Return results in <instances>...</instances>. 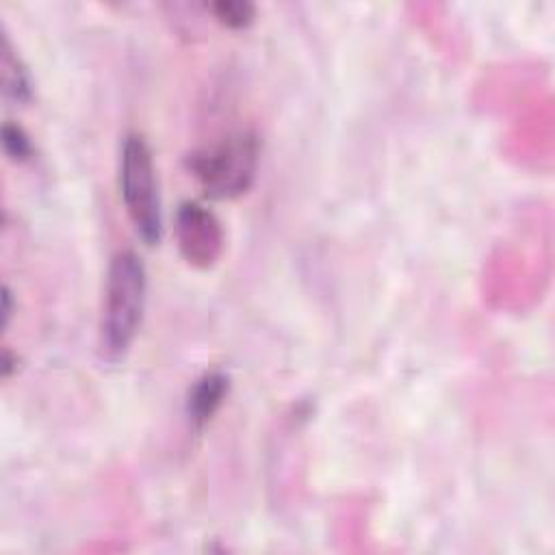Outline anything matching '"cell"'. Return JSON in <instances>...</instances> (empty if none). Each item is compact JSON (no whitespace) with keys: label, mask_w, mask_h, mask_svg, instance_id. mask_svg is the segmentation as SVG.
Here are the masks:
<instances>
[{"label":"cell","mask_w":555,"mask_h":555,"mask_svg":"<svg viewBox=\"0 0 555 555\" xmlns=\"http://www.w3.org/2000/svg\"><path fill=\"white\" fill-rule=\"evenodd\" d=\"M2 301H4V306H2L4 323H9V317H11V291H9V286H4V291H2Z\"/></svg>","instance_id":"obj_9"},{"label":"cell","mask_w":555,"mask_h":555,"mask_svg":"<svg viewBox=\"0 0 555 555\" xmlns=\"http://www.w3.org/2000/svg\"><path fill=\"white\" fill-rule=\"evenodd\" d=\"M173 234L180 256L197 269L212 267L223 251V225L219 217L199 202H182L173 217Z\"/></svg>","instance_id":"obj_4"},{"label":"cell","mask_w":555,"mask_h":555,"mask_svg":"<svg viewBox=\"0 0 555 555\" xmlns=\"http://www.w3.org/2000/svg\"><path fill=\"white\" fill-rule=\"evenodd\" d=\"M260 163V141L254 130H236L217 143L186 156L189 171L212 199H234L249 191Z\"/></svg>","instance_id":"obj_3"},{"label":"cell","mask_w":555,"mask_h":555,"mask_svg":"<svg viewBox=\"0 0 555 555\" xmlns=\"http://www.w3.org/2000/svg\"><path fill=\"white\" fill-rule=\"evenodd\" d=\"M147 301V271L132 249L117 251L106 269L102 314L98 327L100 356L119 362L130 351L143 323Z\"/></svg>","instance_id":"obj_1"},{"label":"cell","mask_w":555,"mask_h":555,"mask_svg":"<svg viewBox=\"0 0 555 555\" xmlns=\"http://www.w3.org/2000/svg\"><path fill=\"white\" fill-rule=\"evenodd\" d=\"M119 195L134 234L154 247L163 238V204L154 154L141 132H126L119 145Z\"/></svg>","instance_id":"obj_2"},{"label":"cell","mask_w":555,"mask_h":555,"mask_svg":"<svg viewBox=\"0 0 555 555\" xmlns=\"http://www.w3.org/2000/svg\"><path fill=\"white\" fill-rule=\"evenodd\" d=\"M210 11L219 24H223L232 30L247 28L256 15L254 4H249L245 0H219V2L210 4Z\"/></svg>","instance_id":"obj_7"},{"label":"cell","mask_w":555,"mask_h":555,"mask_svg":"<svg viewBox=\"0 0 555 555\" xmlns=\"http://www.w3.org/2000/svg\"><path fill=\"white\" fill-rule=\"evenodd\" d=\"M2 91L4 98L13 100L15 104H26L33 98V82L22 65L20 56L11 50L9 39L2 43Z\"/></svg>","instance_id":"obj_6"},{"label":"cell","mask_w":555,"mask_h":555,"mask_svg":"<svg viewBox=\"0 0 555 555\" xmlns=\"http://www.w3.org/2000/svg\"><path fill=\"white\" fill-rule=\"evenodd\" d=\"M2 150L13 163H24L33 156V141L20 124L7 121L2 126Z\"/></svg>","instance_id":"obj_8"},{"label":"cell","mask_w":555,"mask_h":555,"mask_svg":"<svg viewBox=\"0 0 555 555\" xmlns=\"http://www.w3.org/2000/svg\"><path fill=\"white\" fill-rule=\"evenodd\" d=\"M230 390V377L223 371L202 373L186 392V418L195 429L206 427L223 405Z\"/></svg>","instance_id":"obj_5"}]
</instances>
